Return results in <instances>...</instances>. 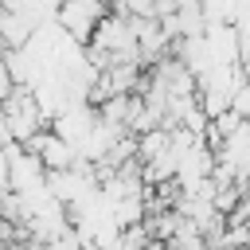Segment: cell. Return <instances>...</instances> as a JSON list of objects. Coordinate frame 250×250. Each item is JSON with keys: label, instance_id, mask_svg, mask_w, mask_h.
Segmentation results:
<instances>
[{"label": "cell", "instance_id": "obj_2", "mask_svg": "<svg viewBox=\"0 0 250 250\" xmlns=\"http://www.w3.org/2000/svg\"><path fill=\"white\" fill-rule=\"evenodd\" d=\"M148 246H152V234H148L145 219L117 227V250H148Z\"/></svg>", "mask_w": 250, "mask_h": 250}, {"label": "cell", "instance_id": "obj_1", "mask_svg": "<svg viewBox=\"0 0 250 250\" xmlns=\"http://www.w3.org/2000/svg\"><path fill=\"white\" fill-rule=\"evenodd\" d=\"M0 121H4V129H8V137H12L16 145H23L35 129L51 125V121L43 117V105H39V98H35L31 86H16V90L0 102Z\"/></svg>", "mask_w": 250, "mask_h": 250}]
</instances>
